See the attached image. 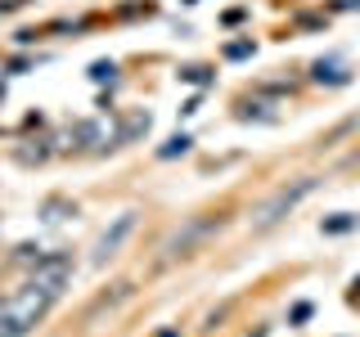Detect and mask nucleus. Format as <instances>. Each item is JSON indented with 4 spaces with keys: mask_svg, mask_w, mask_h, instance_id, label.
Here are the masks:
<instances>
[{
    "mask_svg": "<svg viewBox=\"0 0 360 337\" xmlns=\"http://www.w3.org/2000/svg\"><path fill=\"white\" fill-rule=\"evenodd\" d=\"M180 76H185V81H194V85H203V81H207V67H185Z\"/></svg>",
    "mask_w": 360,
    "mask_h": 337,
    "instance_id": "f8f14e48",
    "label": "nucleus"
},
{
    "mask_svg": "<svg viewBox=\"0 0 360 337\" xmlns=\"http://www.w3.org/2000/svg\"><path fill=\"white\" fill-rule=\"evenodd\" d=\"M189 149V135H172V140L158 149V158H176V153H185Z\"/></svg>",
    "mask_w": 360,
    "mask_h": 337,
    "instance_id": "6e6552de",
    "label": "nucleus"
},
{
    "mask_svg": "<svg viewBox=\"0 0 360 337\" xmlns=\"http://www.w3.org/2000/svg\"><path fill=\"white\" fill-rule=\"evenodd\" d=\"M352 225H356L352 216H334V220H325V229H329V234H343V229H352Z\"/></svg>",
    "mask_w": 360,
    "mask_h": 337,
    "instance_id": "1a4fd4ad",
    "label": "nucleus"
},
{
    "mask_svg": "<svg viewBox=\"0 0 360 337\" xmlns=\"http://www.w3.org/2000/svg\"><path fill=\"white\" fill-rule=\"evenodd\" d=\"M316 185L320 180L316 176H302V180H293V185H284V189H275V194L257 207V216H252V229H275L284 216H288L293 207H297L306 194H316Z\"/></svg>",
    "mask_w": 360,
    "mask_h": 337,
    "instance_id": "f03ea898",
    "label": "nucleus"
},
{
    "mask_svg": "<svg viewBox=\"0 0 360 337\" xmlns=\"http://www.w3.org/2000/svg\"><path fill=\"white\" fill-rule=\"evenodd\" d=\"M221 225H225V216H194V220H185V229H176V234L163 243V256H158V265H172V261H185V256H194V247L203 243L207 234H216Z\"/></svg>",
    "mask_w": 360,
    "mask_h": 337,
    "instance_id": "7ed1b4c3",
    "label": "nucleus"
},
{
    "mask_svg": "<svg viewBox=\"0 0 360 337\" xmlns=\"http://www.w3.org/2000/svg\"><path fill=\"white\" fill-rule=\"evenodd\" d=\"M145 131H149V113H131L126 126H122V140H136V135H145Z\"/></svg>",
    "mask_w": 360,
    "mask_h": 337,
    "instance_id": "423d86ee",
    "label": "nucleus"
},
{
    "mask_svg": "<svg viewBox=\"0 0 360 337\" xmlns=\"http://www.w3.org/2000/svg\"><path fill=\"white\" fill-rule=\"evenodd\" d=\"M225 54H230V59H243V54H252V41H234V45H225Z\"/></svg>",
    "mask_w": 360,
    "mask_h": 337,
    "instance_id": "9b49d317",
    "label": "nucleus"
},
{
    "mask_svg": "<svg viewBox=\"0 0 360 337\" xmlns=\"http://www.w3.org/2000/svg\"><path fill=\"white\" fill-rule=\"evenodd\" d=\"M131 229H136V211H122V216L113 220V225L104 229L99 238H95V247H90V261H95V265L113 261V256L122 252V243H126V238H131Z\"/></svg>",
    "mask_w": 360,
    "mask_h": 337,
    "instance_id": "39448f33",
    "label": "nucleus"
},
{
    "mask_svg": "<svg viewBox=\"0 0 360 337\" xmlns=\"http://www.w3.org/2000/svg\"><path fill=\"white\" fill-rule=\"evenodd\" d=\"M68 274H72V261L68 252H54V256H41L36 270L23 279L18 288H9L0 297V337H27L36 324L50 315V306L63 297L68 288Z\"/></svg>",
    "mask_w": 360,
    "mask_h": 337,
    "instance_id": "f257e3e1",
    "label": "nucleus"
},
{
    "mask_svg": "<svg viewBox=\"0 0 360 337\" xmlns=\"http://www.w3.org/2000/svg\"><path fill=\"white\" fill-rule=\"evenodd\" d=\"M113 72H117L113 63H95V67H90V76H95V81H113Z\"/></svg>",
    "mask_w": 360,
    "mask_h": 337,
    "instance_id": "9d476101",
    "label": "nucleus"
},
{
    "mask_svg": "<svg viewBox=\"0 0 360 337\" xmlns=\"http://www.w3.org/2000/svg\"><path fill=\"white\" fill-rule=\"evenodd\" d=\"M316 81H334V85H343L347 72H343V67H334V63H316Z\"/></svg>",
    "mask_w": 360,
    "mask_h": 337,
    "instance_id": "0eeeda50",
    "label": "nucleus"
},
{
    "mask_svg": "<svg viewBox=\"0 0 360 337\" xmlns=\"http://www.w3.org/2000/svg\"><path fill=\"white\" fill-rule=\"evenodd\" d=\"M72 140L81 144V149H113V144H122V126H117V117L113 113H95V117L86 122H77L72 126Z\"/></svg>",
    "mask_w": 360,
    "mask_h": 337,
    "instance_id": "20e7f679",
    "label": "nucleus"
}]
</instances>
